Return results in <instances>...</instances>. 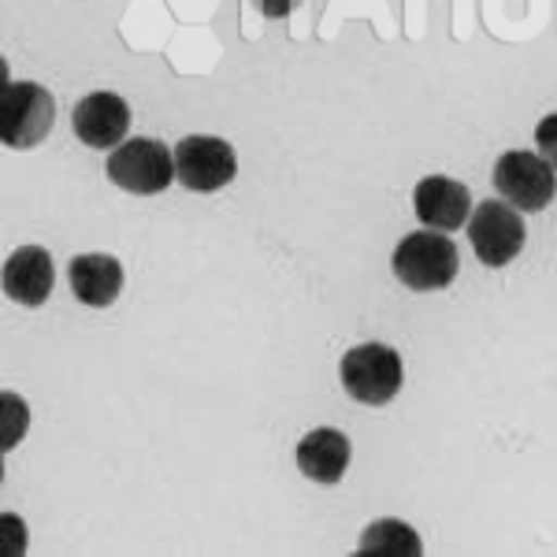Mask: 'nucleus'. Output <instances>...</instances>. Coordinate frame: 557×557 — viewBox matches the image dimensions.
<instances>
[{
  "label": "nucleus",
  "instance_id": "9d476101",
  "mask_svg": "<svg viewBox=\"0 0 557 557\" xmlns=\"http://www.w3.org/2000/svg\"><path fill=\"white\" fill-rule=\"evenodd\" d=\"M52 286H57V268L41 246H23L4 260V294L15 305L38 309L52 298Z\"/></svg>",
  "mask_w": 557,
  "mask_h": 557
},
{
  "label": "nucleus",
  "instance_id": "20e7f679",
  "mask_svg": "<svg viewBox=\"0 0 557 557\" xmlns=\"http://www.w3.org/2000/svg\"><path fill=\"white\" fill-rule=\"evenodd\" d=\"M108 178L127 194H160L172 186V178H178L175 157L157 138H131L108 157Z\"/></svg>",
  "mask_w": 557,
  "mask_h": 557
},
{
  "label": "nucleus",
  "instance_id": "39448f33",
  "mask_svg": "<svg viewBox=\"0 0 557 557\" xmlns=\"http://www.w3.org/2000/svg\"><path fill=\"white\" fill-rule=\"evenodd\" d=\"M494 190L506 197L517 212H543L557 194V175L546 157L513 149L494 164Z\"/></svg>",
  "mask_w": 557,
  "mask_h": 557
},
{
  "label": "nucleus",
  "instance_id": "423d86ee",
  "mask_svg": "<svg viewBox=\"0 0 557 557\" xmlns=\"http://www.w3.org/2000/svg\"><path fill=\"white\" fill-rule=\"evenodd\" d=\"M469 238L475 257L487 268H506L520 249H524V220L513 205L506 201H483L472 209L469 220Z\"/></svg>",
  "mask_w": 557,
  "mask_h": 557
},
{
  "label": "nucleus",
  "instance_id": "2eb2a0df",
  "mask_svg": "<svg viewBox=\"0 0 557 557\" xmlns=\"http://www.w3.org/2000/svg\"><path fill=\"white\" fill-rule=\"evenodd\" d=\"M253 4L260 8V15H268V20H283V15H290L301 0H253Z\"/></svg>",
  "mask_w": 557,
  "mask_h": 557
},
{
  "label": "nucleus",
  "instance_id": "f257e3e1",
  "mask_svg": "<svg viewBox=\"0 0 557 557\" xmlns=\"http://www.w3.org/2000/svg\"><path fill=\"white\" fill-rule=\"evenodd\" d=\"M394 275L417 294L428 290H443L457 278V268H461V257H457V246L438 231H412L398 242L394 249Z\"/></svg>",
  "mask_w": 557,
  "mask_h": 557
},
{
  "label": "nucleus",
  "instance_id": "1a4fd4ad",
  "mask_svg": "<svg viewBox=\"0 0 557 557\" xmlns=\"http://www.w3.org/2000/svg\"><path fill=\"white\" fill-rule=\"evenodd\" d=\"M412 205H417V220L431 231H457L469 223V186L446 175H428L412 190Z\"/></svg>",
  "mask_w": 557,
  "mask_h": 557
},
{
  "label": "nucleus",
  "instance_id": "ddd939ff",
  "mask_svg": "<svg viewBox=\"0 0 557 557\" xmlns=\"http://www.w3.org/2000/svg\"><path fill=\"white\" fill-rule=\"evenodd\" d=\"M364 557L368 554H380V557H420V535L412 532L409 524L401 520H375V524L364 528L361 546H357Z\"/></svg>",
  "mask_w": 557,
  "mask_h": 557
},
{
  "label": "nucleus",
  "instance_id": "4468645a",
  "mask_svg": "<svg viewBox=\"0 0 557 557\" xmlns=\"http://www.w3.org/2000/svg\"><path fill=\"white\" fill-rule=\"evenodd\" d=\"M535 146H539V152H543L546 160H550V168L557 172V112L546 115V120L535 127Z\"/></svg>",
  "mask_w": 557,
  "mask_h": 557
},
{
  "label": "nucleus",
  "instance_id": "f8f14e48",
  "mask_svg": "<svg viewBox=\"0 0 557 557\" xmlns=\"http://www.w3.org/2000/svg\"><path fill=\"white\" fill-rule=\"evenodd\" d=\"M298 469L312 483H338L349 469V438L335 428H317L298 443Z\"/></svg>",
  "mask_w": 557,
  "mask_h": 557
},
{
  "label": "nucleus",
  "instance_id": "9b49d317",
  "mask_svg": "<svg viewBox=\"0 0 557 557\" xmlns=\"http://www.w3.org/2000/svg\"><path fill=\"white\" fill-rule=\"evenodd\" d=\"M67 278L78 301L89 305V309H108L123 290V264L104 253H86L71 260Z\"/></svg>",
  "mask_w": 557,
  "mask_h": 557
},
{
  "label": "nucleus",
  "instance_id": "6e6552de",
  "mask_svg": "<svg viewBox=\"0 0 557 557\" xmlns=\"http://www.w3.org/2000/svg\"><path fill=\"white\" fill-rule=\"evenodd\" d=\"M71 123L89 149H115L131 131V108L115 94H89L75 104Z\"/></svg>",
  "mask_w": 557,
  "mask_h": 557
},
{
  "label": "nucleus",
  "instance_id": "7ed1b4c3",
  "mask_svg": "<svg viewBox=\"0 0 557 557\" xmlns=\"http://www.w3.org/2000/svg\"><path fill=\"white\" fill-rule=\"evenodd\" d=\"M52 94L38 83H8L0 89V134L8 149H34L52 131Z\"/></svg>",
  "mask_w": 557,
  "mask_h": 557
},
{
  "label": "nucleus",
  "instance_id": "f03ea898",
  "mask_svg": "<svg viewBox=\"0 0 557 557\" xmlns=\"http://www.w3.org/2000/svg\"><path fill=\"white\" fill-rule=\"evenodd\" d=\"M343 386L361 406H386L401 391V357L383 343L354 346L338 364Z\"/></svg>",
  "mask_w": 557,
  "mask_h": 557
},
{
  "label": "nucleus",
  "instance_id": "0eeeda50",
  "mask_svg": "<svg viewBox=\"0 0 557 557\" xmlns=\"http://www.w3.org/2000/svg\"><path fill=\"white\" fill-rule=\"evenodd\" d=\"M235 149L223 138H209V134H194L175 146V175L186 190L212 194L235 178Z\"/></svg>",
  "mask_w": 557,
  "mask_h": 557
}]
</instances>
